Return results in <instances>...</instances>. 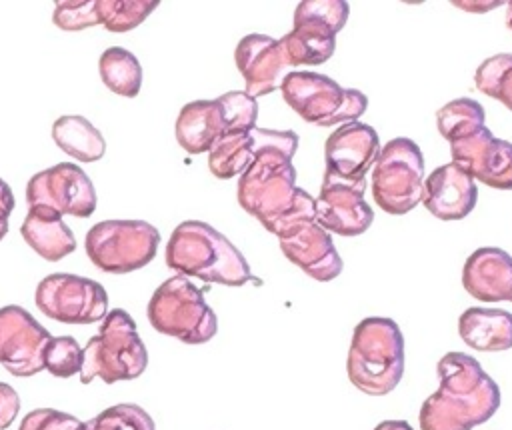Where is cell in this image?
<instances>
[{"instance_id": "cb8c5ba5", "label": "cell", "mask_w": 512, "mask_h": 430, "mask_svg": "<svg viewBox=\"0 0 512 430\" xmlns=\"http://www.w3.org/2000/svg\"><path fill=\"white\" fill-rule=\"evenodd\" d=\"M222 132L224 122L216 100H194L184 104L174 124L176 142L188 154L208 152Z\"/></svg>"}, {"instance_id": "d4e9b609", "label": "cell", "mask_w": 512, "mask_h": 430, "mask_svg": "<svg viewBox=\"0 0 512 430\" xmlns=\"http://www.w3.org/2000/svg\"><path fill=\"white\" fill-rule=\"evenodd\" d=\"M52 140L62 152L80 162H96L106 152V142L100 130L78 114L60 116L52 124Z\"/></svg>"}, {"instance_id": "6da1fadb", "label": "cell", "mask_w": 512, "mask_h": 430, "mask_svg": "<svg viewBox=\"0 0 512 430\" xmlns=\"http://www.w3.org/2000/svg\"><path fill=\"white\" fill-rule=\"evenodd\" d=\"M254 160L238 178V202L268 232L286 230L316 220L314 198L296 186V168L292 158L298 148V136L292 130L252 128Z\"/></svg>"}, {"instance_id": "74e56055", "label": "cell", "mask_w": 512, "mask_h": 430, "mask_svg": "<svg viewBox=\"0 0 512 430\" xmlns=\"http://www.w3.org/2000/svg\"><path fill=\"white\" fill-rule=\"evenodd\" d=\"M506 26L512 30V2L506 4Z\"/></svg>"}, {"instance_id": "1f68e13d", "label": "cell", "mask_w": 512, "mask_h": 430, "mask_svg": "<svg viewBox=\"0 0 512 430\" xmlns=\"http://www.w3.org/2000/svg\"><path fill=\"white\" fill-rule=\"evenodd\" d=\"M216 102L222 112L224 132H250L252 128H256L258 104L256 98H252L244 90L226 92L218 96Z\"/></svg>"}, {"instance_id": "7a4b0ae2", "label": "cell", "mask_w": 512, "mask_h": 430, "mask_svg": "<svg viewBox=\"0 0 512 430\" xmlns=\"http://www.w3.org/2000/svg\"><path fill=\"white\" fill-rule=\"evenodd\" d=\"M436 372L440 384L420 406V430H472L496 414L500 388L476 358L448 352Z\"/></svg>"}, {"instance_id": "8fae6325", "label": "cell", "mask_w": 512, "mask_h": 430, "mask_svg": "<svg viewBox=\"0 0 512 430\" xmlns=\"http://www.w3.org/2000/svg\"><path fill=\"white\" fill-rule=\"evenodd\" d=\"M36 308L64 324H94L108 314V294L92 278L56 272L42 278L34 292Z\"/></svg>"}, {"instance_id": "5b68a950", "label": "cell", "mask_w": 512, "mask_h": 430, "mask_svg": "<svg viewBox=\"0 0 512 430\" xmlns=\"http://www.w3.org/2000/svg\"><path fill=\"white\" fill-rule=\"evenodd\" d=\"M82 350V384H90L94 378L106 384L134 380L148 366V350L138 336L136 322L122 308H114L104 316L98 334Z\"/></svg>"}, {"instance_id": "9c48e42d", "label": "cell", "mask_w": 512, "mask_h": 430, "mask_svg": "<svg viewBox=\"0 0 512 430\" xmlns=\"http://www.w3.org/2000/svg\"><path fill=\"white\" fill-rule=\"evenodd\" d=\"M424 156L410 138H392L372 166V196L384 212L400 216L422 200Z\"/></svg>"}, {"instance_id": "4dcf8cb0", "label": "cell", "mask_w": 512, "mask_h": 430, "mask_svg": "<svg viewBox=\"0 0 512 430\" xmlns=\"http://www.w3.org/2000/svg\"><path fill=\"white\" fill-rule=\"evenodd\" d=\"M44 370L56 378H70L80 374L84 350L72 336H52L44 348Z\"/></svg>"}, {"instance_id": "30bf717a", "label": "cell", "mask_w": 512, "mask_h": 430, "mask_svg": "<svg viewBox=\"0 0 512 430\" xmlns=\"http://www.w3.org/2000/svg\"><path fill=\"white\" fill-rule=\"evenodd\" d=\"M344 0H304L294 10V28L280 38L290 66L324 64L336 50V34L348 20Z\"/></svg>"}, {"instance_id": "ba28073f", "label": "cell", "mask_w": 512, "mask_h": 430, "mask_svg": "<svg viewBox=\"0 0 512 430\" xmlns=\"http://www.w3.org/2000/svg\"><path fill=\"white\" fill-rule=\"evenodd\" d=\"M158 244V228L144 220H102L84 238L90 262L110 274H128L144 268L154 260Z\"/></svg>"}, {"instance_id": "4fadbf2b", "label": "cell", "mask_w": 512, "mask_h": 430, "mask_svg": "<svg viewBox=\"0 0 512 430\" xmlns=\"http://www.w3.org/2000/svg\"><path fill=\"white\" fill-rule=\"evenodd\" d=\"M50 338V332L22 306L0 308V364L12 376L28 378L42 372Z\"/></svg>"}, {"instance_id": "603a6c76", "label": "cell", "mask_w": 512, "mask_h": 430, "mask_svg": "<svg viewBox=\"0 0 512 430\" xmlns=\"http://www.w3.org/2000/svg\"><path fill=\"white\" fill-rule=\"evenodd\" d=\"M460 338L480 352L512 348V314L500 308H468L458 320Z\"/></svg>"}, {"instance_id": "e575fe53", "label": "cell", "mask_w": 512, "mask_h": 430, "mask_svg": "<svg viewBox=\"0 0 512 430\" xmlns=\"http://www.w3.org/2000/svg\"><path fill=\"white\" fill-rule=\"evenodd\" d=\"M14 210V194L10 186L0 178V240L8 234V218Z\"/></svg>"}, {"instance_id": "44dd1931", "label": "cell", "mask_w": 512, "mask_h": 430, "mask_svg": "<svg viewBox=\"0 0 512 430\" xmlns=\"http://www.w3.org/2000/svg\"><path fill=\"white\" fill-rule=\"evenodd\" d=\"M462 286L480 302H512V256L496 246L474 250L464 262Z\"/></svg>"}, {"instance_id": "9a60e30c", "label": "cell", "mask_w": 512, "mask_h": 430, "mask_svg": "<svg viewBox=\"0 0 512 430\" xmlns=\"http://www.w3.org/2000/svg\"><path fill=\"white\" fill-rule=\"evenodd\" d=\"M366 178L358 182L340 180L324 172V182L320 186L316 202V222L330 234L338 236H360L364 234L374 212L364 200Z\"/></svg>"}, {"instance_id": "e0dca14e", "label": "cell", "mask_w": 512, "mask_h": 430, "mask_svg": "<svg viewBox=\"0 0 512 430\" xmlns=\"http://www.w3.org/2000/svg\"><path fill=\"white\" fill-rule=\"evenodd\" d=\"M378 156L380 138L376 130L358 120L338 126L324 146L326 172L348 182L364 180Z\"/></svg>"}, {"instance_id": "3957f363", "label": "cell", "mask_w": 512, "mask_h": 430, "mask_svg": "<svg viewBox=\"0 0 512 430\" xmlns=\"http://www.w3.org/2000/svg\"><path fill=\"white\" fill-rule=\"evenodd\" d=\"M166 264L182 276H194L222 286H242L252 280L240 250L216 228L200 220L180 222L166 244Z\"/></svg>"}, {"instance_id": "d6986e66", "label": "cell", "mask_w": 512, "mask_h": 430, "mask_svg": "<svg viewBox=\"0 0 512 430\" xmlns=\"http://www.w3.org/2000/svg\"><path fill=\"white\" fill-rule=\"evenodd\" d=\"M420 202L440 220H462L478 202L476 180L452 162L442 164L426 176Z\"/></svg>"}, {"instance_id": "7402d4cb", "label": "cell", "mask_w": 512, "mask_h": 430, "mask_svg": "<svg viewBox=\"0 0 512 430\" xmlns=\"http://www.w3.org/2000/svg\"><path fill=\"white\" fill-rule=\"evenodd\" d=\"M20 234L24 242L48 262H58L76 250V238L62 220V214L48 206H28Z\"/></svg>"}, {"instance_id": "277c9868", "label": "cell", "mask_w": 512, "mask_h": 430, "mask_svg": "<svg viewBox=\"0 0 512 430\" xmlns=\"http://www.w3.org/2000/svg\"><path fill=\"white\" fill-rule=\"evenodd\" d=\"M346 372L370 396L392 392L404 374V336L392 318L368 316L354 328Z\"/></svg>"}, {"instance_id": "8992f818", "label": "cell", "mask_w": 512, "mask_h": 430, "mask_svg": "<svg viewBox=\"0 0 512 430\" xmlns=\"http://www.w3.org/2000/svg\"><path fill=\"white\" fill-rule=\"evenodd\" d=\"M146 314L156 332L184 344H204L218 330V318L206 304L202 290L182 274L164 280L154 290Z\"/></svg>"}, {"instance_id": "4316f807", "label": "cell", "mask_w": 512, "mask_h": 430, "mask_svg": "<svg viewBox=\"0 0 512 430\" xmlns=\"http://www.w3.org/2000/svg\"><path fill=\"white\" fill-rule=\"evenodd\" d=\"M252 160L250 132H222L208 150V168L220 180L240 176Z\"/></svg>"}, {"instance_id": "f546056e", "label": "cell", "mask_w": 512, "mask_h": 430, "mask_svg": "<svg viewBox=\"0 0 512 430\" xmlns=\"http://www.w3.org/2000/svg\"><path fill=\"white\" fill-rule=\"evenodd\" d=\"M82 430H156V426L142 406L116 404L86 420Z\"/></svg>"}, {"instance_id": "d6a6232c", "label": "cell", "mask_w": 512, "mask_h": 430, "mask_svg": "<svg viewBox=\"0 0 512 430\" xmlns=\"http://www.w3.org/2000/svg\"><path fill=\"white\" fill-rule=\"evenodd\" d=\"M82 424L76 416L60 412L54 408H36L28 412L18 430H82Z\"/></svg>"}, {"instance_id": "83f0119b", "label": "cell", "mask_w": 512, "mask_h": 430, "mask_svg": "<svg viewBox=\"0 0 512 430\" xmlns=\"http://www.w3.org/2000/svg\"><path fill=\"white\" fill-rule=\"evenodd\" d=\"M484 106L472 98H456L436 112V126L446 142L464 138L484 128Z\"/></svg>"}, {"instance_id": "2e32d148", "label": "cell", "mask_w": 512, "mask_h": 430, "mask_svg": "<svg viewBox=\"0 0 512 430\" xmlns=\"http://www.w3.org/2000/svg\"><path fill=\"white\" fill-rule=\"evenodd\" d=\"M450 154L452 164L474 180L496 190H512V142L494 138L486 126L450 142Z\"/></svg>"}, {"instance_id": "7c38bea8", "label": "cell", "mask_w": 512, "mask_h": 430, "mask_svg": "<svg viewBox=\"0 0 512 430\" xmlns=\"http://www.w3.org/2000/svg\"><path fill=\"white\" fill-rule=\"evenodd\" d=\"M28 206H48L58 214L88 218L96 210V190L74 162H60L34 174L26 184Z\"/></svg>"}, {"instance_id": "52a82bcc", "label": "cell", "mask_w": 512, "mask_h": 430, "mask_svg": "<svg viewBox=\"0 0 512 430\" xmlns=\"http://www.w3.org/2000/svg\"><path fill=\"white\" fill-rule=\"evenodd\" d=\"M286 104L306 122L336 126L356 122L368 108V98L356 88H342L318 72H290L280 82Z\"/></svg>"}, {"instance_id": "484cf974", "label": "cell", "mask_w": 512, "mask_h": 430, "mask_svg": "<svg viewBox=\"0 0 512 430\" xmlns=\"http://www.w3.org/2000/svg\"><path fill=\"white\" fill-rule=\"evenodd\" d=\"M100 78L118 96L134 98L142 88V66L138 58L120 46H110L98 60Z\"/></svg>"}, {"instance_id": "836d02e7", "label": "cell", "mask_w": 512, "mask_h": 430, "mask_svg": "<svg viewBox=\"0 0 512 430\" xmlns=\"http://www.w3.org/2000/svg\"><path fill=\"white\" fill-rule=\"evenodd\" d=\"M20 410V398L18 392L10 386L0 382V430H6Z\"/></svg>"}, {"instance_id": "d590c367", "label": "cell", "mask_w": 512, "mask_h": 430, "mask_svg": "<svg viewBox=\"0 0 512 430\" xmlns=\"http://www.w3.org/2000/svg\"><path fill=\"white\" fill-rule=\"evenodd\" d=\"M454 6L458 8H464V10H470V12H484V10H490V8H496L500 6V2H452Z\"/></svg>"}, {"instance_id": "5bb4252c", "label": "cell", "mask_w": 512, "mask_h": 430, "mask_svg": "<svg viewBox=\"0 0 512 430\" xmlns=\"http://www.w3.org/2000/svg\"><path fill=\"white\" fill-rule=\"evenodd\" d=\"M158 2L148 0H64L54 4L52 22L66 32L102 24L108 32H128L140 26Z\"/></svg>"}, {"instance_id": "ffe728a7", "label": "cell", "mask_w": 512, "mask_h": 430, "mask_svg": "<svg viewBox=\"0 0 512 430\" xmlns=\"http://www.w3.org/2000/svg\"><path fill=\"white\" fill-rule=\"evenodd\" d=\"M234 60L246 84L244 92L252 98L274 92L282 70L290 66L280 40L266 34L244 36L234 50Z\"/></svg>"}, {"instance_id": "ac0fdd59", "label": "cell", "mask_w": 512, "mask_h": 430, "mask_svg": "<svg viewBox=\"0 0 512 430\" xmlns=\"http://www.w3.org/2000/svg\"><path fill=\"white\" fill-rule=\"evenodd\" d=\"M284 256L318 282H330L342 272V258L330 234L316 222H302L278 236Z\"/></svg>"}, {"instance_id": "f1b7e54d", "label": "cell", "mask_w": 512, "mask_h": 430, "mask_svg": "<svg viewBox=\"0 0 512 430\" xmlns=\"http://www.w3.org/2000/svg\"><path fill=\"white\" fill-rule=\"evenodd\" d=\"M476 88L512 110V54L502 52L486 58L474 74Z\"/></svg>"}, {"instance_id": "8d00e7d4", "label": "cell", "mask_w": 512, "mask_h": 430, "mask_svg": "<svg viewBox=\"0 0 512 430\" xmlns=\"http://www.w3.org/2000/svg\"><path fill=\"white\" fill-rule=\"evenodd\" d=\"M374 430H414V428L404 420H384Z\"/></svg>"}]
</instances>
